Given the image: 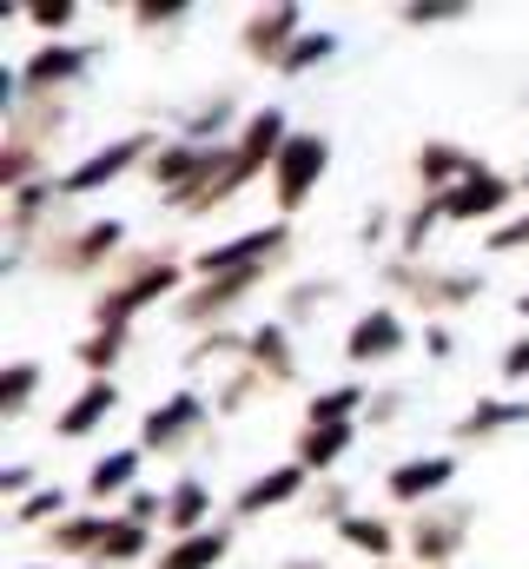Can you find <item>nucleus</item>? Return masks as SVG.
Instances as JSON below:
<instances>
[{
	"label": "nucleus",
	"instance_id": "nucleus-1",
	"mask_svg": "<svg viewBox=\"0 0 529 569\" xmlns=\"http://www.w3.org/2000/svg\"><path fill=\"white\" fill-rule=\"evenodd\" d=\"M325 172V140L318 133H298V140H285L278 152V199L285 206H298L305 192H311V179Z\"/></svg>",
	"mask_w": 529,
	"mask_h": 569
},
{
	"label": "nucleus",
	"instance_id": "nucleus-2",
	"mask_svg": "<svg viewBox=\"0 0 529 569\" xmlns=\"http://www.w3.org/2000/svg\"><path fill=\"white\" fill-rule=\"evenodd\" d=\"M503 199H510V186H503L497 172H470L463 186L443 192V212H450V219H477V212H497Z\"/></svg>",
	"mask_w": 529,
	"mask_h": 569
},
{
	"label": "nucleus",
	"instance_id": "nucleus-3",
	"mask_svg": "<svg viewBox=\"0 0 529 569\" xmlns=\"http://www.w3.org/2000/svg\"><path fill=\"white\" fill-rule=\"evenodd\" d=\"M278 239H285V226H271V232H246L239 246H219V252H206L199 266H206V272H226V279H232V272H252V259L278 252Z\"/></svg>",
	"mask_w": 529,
	"mask_h": 569
},
{
	"label": "nucleus",
	"instance_id": "nucleus-4",
	"mask_svg": "<svg viewBox=\"0 0 529 569\" xmlns=\"http://www.w3.org/2000/svg\"><path fill=\"white\" fill-rule=\"evenodd\" d=\"M159 291H172V266H159V272H146V279H132L127 291H113V298H100V318H107V325H120L127 311H139V305H152Z\"/></svg>",
	"mask_w": 529,
	"mask_h": 569
},
{
	"label": "nucleus",
	"instance_id": "nucleus-5",
	"mask_svg": "<svg viewBox=\"0 0 529 569\" xmlns=\"http://www.w3.org/2000/svg\"><path fill=\"white\" fill-rule=\"evenodd\" d=\"M139 146H146V140H120L113 152H93V159H87L80 172H67V192H93L100 179H113V172H127L132 159H139Z\"/></svg>",
	"mask_w": 529,
	"mask_h": 569
},
{
	"label": "nucleus",
	"instance_id": "nucleus-6",
	"mask_svg": "<svg viewBox=\"0 0 529 569\" xmlns=\"http://www.w3.org/2000/svg\"><path fill=\"white\" fill-rule=\"evenodd\" d=\"M385 351H397V318L391 311L358 318V331H351V358H385Z\"/></svg>",
	"mask_w": 529,
	"mask_h": 569
},
{
	"label": "nucleus",
	"instance_id": "nucleus-7",
	"mask_svg": "<svg viewBox=\"0 0 529 569\" xmlns=\"http://www.w3.org/2000/svg\"><path fill=\"white\" fill-rule=\"evenodd\" d=\"M87 60L73 53V47H40L33 53V67H27V87H60V80H73Z\"/></svg>",
	"mask_w": 529,
	"mask_h": 569
},
{
	"label": "nucleus",
	"instance_id": "nucleus-8",
	"mask_svg": "<svg viewBox=\"0 0 529 569\" xmlns=\"http://www.w3.org/2000/svg\"><path fill=\"white\" fill-rule=\"evenodd\" d=\"M443 477H450V457H430V463H403V470L391 477V490H397V497H423V490H437Z\"/></svg>",
	"mask_w": 529,
	"mask_h": 569
},
{
	"label": "nucleus",
	"instance_id": "nucleus-9",
	"mask_svg": "<svg viewBox=\"0 0 529 569\" xmlns=\"http://www.w3.org/2000/svg\"><path fill=\"white\" fill-rule=\"evenodd\" d=\"M219 557H226V537L212 530V537H186V543H179V550H172L159 569H212Z\"/></svg>",
	"mask_w": 529,
	"mask_h": 569
},
{
	"label": "nucleus",
	"instance_id": "nucleus-10",
	"mask_svg": "<svg viewBox=\"0 0 529 569\" xmlns=\"http://www.w3.org/2000/svg\"><path fill=\"white\" fill-rule=\"evenodd\" d=\"M298 483H305V470H298V463H291V470H271V477H259V483H252V490L239 497V510H264V503H278V497H291Z\"/></svg>",
	"mask_w": 529,
	"mask_h": 569
},
{
	"label": "nucleus",
	"instance_id": "nucleus-11",
	"mask_svg": "<svg viewBox=\"0 0 529 569\" xmlns=\"http://www.w3.org/2000/svg\"><path fill=\"white\" fill-rule=\"evenodd\" d=\"M291 27H298V13H291V7L259 13V20H252V33H246V47H252V53H278V40H285Z\"/></svg>",
	"mask_w": 529,
	"mask_h": 569
},
{
	"label": "nucleus",
	"instance_id": "nucleus-12",
	"mask_svg": "<svg viewBox=\"0 0 529 569\" xmlns=\"http://www.w3.org/2000/svg\"><path fill=\"white\" fill-rule=\"evenodd\" d=\"M100 411H113V385H93V391H87V398H80V405H73L67 418H60V430H67V437H80V430L93 425Z\"/></svg>",
	"mask_w": 529,
	"mask_h": 569
},
{
	"label": "nucleus",
	"instance_id": "nucleus-13",
	"mask_svg": "<svg viewBox=\"0 0 529 569\" xmlns=\"http://www.w3.org/2000/svg\"><path fill=\"white\" fill-rule=\"evenodd\" d=\"M192 418H199V398H172L166 411H152V418H146V437H159V443H166L172 430H186Z\"/></svg>",
	"mask_w": 529,
	"mask_h": 569
},
{
	"label": "nucleus",
	"instance_id": "nucleus-14",
	"mask_svg": "<svg viewBox=\"0 0 529 569\" xmlns=\"http://www.w3.org/2000/svg\"><path fill=\"white\" fill-rule=\"evenodd\" d=\"M33 378H40V365H13V371L0 378V405H7V411H20V405H27V391H33Z\"/></svg>",
	"mask_w": 529,
	"mask_h": 569
},
{
	"label": "nucleus",
	"instance_id": "nucleus-15",
	"mask_svg": "<svg viewBox=\"0 0 529 569\" xmlns=\"http://www.w3.org/2000/svg\"><path fill=\"white\" fill-rule=\"evenodd\" d=\"M199 517H206V490H199V483H179V490H172V523L192 530Z\"/></svg>",
	"mask_w": 529,
	"mask_h": 569
},
{
	"label": "nucleus",
	"instance_id": "nucleus-16",
	"mask_svg": "<svg viewBox=\"0 0 529 569\" xmlns=\"http://www.w3.org/2000/svg\"><path fill=\"white\" fill-rule=\"evenodd\" d=\"M338 450H345V425H325L305 437V463H331Z\"/></svg>",
	"mask_w": 529,
	"mask_h": 569
},
{
	"label": "nucleus",
	"instance_id": "nucleus-17",
	"mask_svg": "<svg viewBox=\"0 0 529 569\" xmlns=\"http://www.w3.org/2000/svg\"><path fill=\"white\" fill-rule=\"evenodd\" d=\"M132 470H139V457H132V450H120V457H107V463L93 470V490H100V497H107V490H120V483H127Z\"/></svg>",
	"mask_w": 529,
	"mask_h": 569
},
{
	"label": "nucleus",
	"instance_id": "nucleus-18",
	"mask_svg": "<svg viewBox=\"0 0 529 569\" xmlns=\"http://www.w3.org/2000/svg\"><path fill=\"white\" fill-rule=\"evenodd\" d=\"M139 550H146V530L139 523H113L107 543H100V557H139Z\"/></svg>",
	"mask_w": 529,
	"mask_h": 569
},
{
	"label": "nucleus",
	"instance_id": "nucleus-19",
	"mask_svg": "<svg viewBox=\"0 0 529 569\" xmlns=\"http://www.w3.org/2000/svg\"><path fill=\"white\" fill-rule=\"evenodd\" d=\"M351 405H358V391H331V398H318V405H311V430H318V425H338Z\"/></svg>",
	"mask_w": 529,
	"mask_h": 569
},
{
	"label": "nucleus",
	"instance_id": "nucleus-20",
	"mask_svg": "<svg viewBox=\"0 0 529 569\" xmlns=\"http://www.w3.org/2000/svg\"><path fill=\"white\" fill-rule=\"evenodd\" d=\"M345 537H351V543H365V550H391L385 523H365V517H351V523H345Z\"/></svg>",
	"mask_w": 529,
	"mask_h": 569
},
{
	"label": "nucleus",
	"instance_id": "nucleus-21",
	"mask_svg": "<svg viewBox=\"0 0 529 569\" xmlns=\"http://www.w3.org/2000/svg\"><path fill=\"white\" fill-rule=\"evenodd\" d=\"M325 53H331V40H325V33H318V40H298V47H291V60H285V67H291V73H298V67H311V60H325Z\"/></svg>",
	"mask_w": 529,
	"mask_h": 569
},
{
	"label": "nucleus",
	"instance_id": "nucleus-22",
	"mask_svg": "<svg viewBox=\"0 0 529 569\" xmlns=\"http://www.w3.org/2000/svg\"><path fill=\"white\" fill-rule=\"evenodd\" d=\"M113 351H120V331H107V338H93V345H87V365H113Z\"/></svg>",
	"mask_w": 529,
	"mask_h": 569
},
{
	"label": "nucleus",
	"instance_id": "nucleus-23",
	"mask_svg": "<svg viewBox=\"0 0 529 569\" xmlns=\"http://www.w3.org/2000/svg\"><path fill=\"white\" fill-rule=\"evenodd\" d=\"M33 20H40V27H67V20H73V7H33Z\"/></svg>",
	"mask_w": 529,
	"mask_h": 569
},
{
	"label": "nucleus",
	"instance_id": "nucleus-24",
	"mask_svg": "<svg viewBox=\"0 0 529 569\" xmlns=\"http://www.w3.org/2000/svg\"><path fill=\"white\" fill-rule=\"evenodd\" d=\"M490 246H529V219H523V226H503V232H497Z\"/></svg>",
	"mask_w": 529,
	"mask_h": 569
},
{
	"label": "nucleus",
	"instance_id": "nucleus-25",
	"mask_svg": "<svg viewBox=\"0 0 529 569\" xmlns=\"http://www.w3.org/2000/svg\"><path fill=\"white\" fill-rule=\"evenodd\" d=\"M463 7H410V20H457Z\"/></svg>",
	"mask_w": 529,
	"mask_h": 569
},
{
	"label": "nucleus",
	"instance_id": "nucleus-26",
	"mask_svg": "<svg viewBox=\"0 0 529 569\" xmlns=\"http://www.w3.org/2000/svg\"><path fill=\"white\" fill-rule=\"evenodd\" d=\"M47 510H60V490H53V497H33V503H27V510H20V517H27V523H33V517H47Z\"/></svg>",
	"mask_w": 529,
	"mask_h": 569
},
{
	"label": "nucleus",
	"instance_id": "nucleus-27",
	"mask_svg": "<svg viewBox=\"0 0 529 569\" xmlns=\"http://www.w3.org/2000/svg\"><path fill=\"white\" fill-rule=\"evenodd\" d=\"M529 371V345H517V351H510V378H523Z\"/></svg>",
	"mask_w": 529,
	"mask_h": 569
},
{
	"label": "nucleus",
	"instance_id": "nucleus-28",
	"mask_svg": "<svg viewBox=\"0 0 529 569\" xmlns=\"http://www.w3.org/2000/svg\"><path fill=\"white\" fill-rule=\"evenodd\" d=\"M523 311H529V298H523Z\"/></svg>",
	"mask_w": 529,
	"mask_h": 569
}]
</instances>
